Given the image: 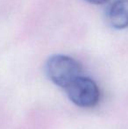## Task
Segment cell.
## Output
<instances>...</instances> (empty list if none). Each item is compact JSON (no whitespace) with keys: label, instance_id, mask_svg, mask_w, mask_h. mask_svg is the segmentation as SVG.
<instances>
[{"label":"cell","instance_id":"1","mask_svg":"<svg viewBox=\"0 0 128 129\" xmlns=\"http://www.w3.org/2000/svg\"><path fill=\"white\" fill-rule=\"evenodd\" d=\"M48 77L56 85L65 88L82 76V66L74 58L64 54H55L46 64Z\"/></svg>","mask_w":128,"mask_h":129},{"label":"cell","instance_id":"2","mask_svg":"<svg viewBox=\"0 0 128 129\" xmlns=\"http://www.w3.org/2000/svg\"><path fill=\"white\" fill-rule=\"evenodd\" d=\"M69 99L75 105L83 108L94 107L100 99V90L92 79L79 77L66 88Z\"/></svg>","mask_w":128,"mask_h":129},{"label":"cell","instance_id":"3","mask_svg":"<svg viewBox=\"0 0 128 129\" xmlns=\"http://www.w3.org/2000/svg\"><path fill=\"white\" fill-rule=\"evenodd\" d=\"M107 19L113 28L125 29L128 27V0H116L109 7Z\"/></svg>","mask_w":128,"mask_h":129},{"label":"cell","instance_id":"4","mask_svg":"<svg viewBox=\"0 0 128 129\" xmlns=\"http://www.w3.org/2000/svg\"><path fill=\"white\" fill-rule=\"evenodd\" d=\"M84 1L90 4H93V5H103V4L107 3L109 0H84Z\"/></svg>","mask_w":128,"mask_h":129}]
</instances>
